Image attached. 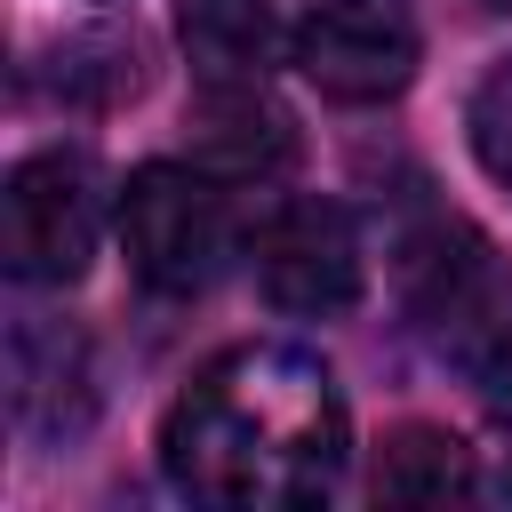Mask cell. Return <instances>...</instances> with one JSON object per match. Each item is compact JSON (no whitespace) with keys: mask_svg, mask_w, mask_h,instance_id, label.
<instances>
[{"mask_svg":"<svg viewBox=\"0 0 512 512\" xmlns=\"http://www.w3.org/2000/svg\"><path fill=\"white\" fill-rule=\"evenodd\" d=\"M352 456L344 392L328 360L296 344H232L216 352L160 424V472L192 504L280 512L320 504Z\"/></svg>","mask_w":512,"mask_h":512,"instance_id":"cell-1","label":"cell"},{"mask_svg":"<svg viewBox=\"0 0 512 512\" xmlns=\"http://www.w3.org/2000/svg\"><path fill=\"white\" fill-rule=\"evenodd\" d=\"M424 24L408 0H320L296 24V72L336 104H384L416 80Z\"/></svg>","mask_w":512,"mask_h":512,"instance_id":"cell-4","label":"cell"},{"mask_svg":"<svg viewBox=\"0 0 512 512\" xmlns=\"http://www.w3.org/2000/svg\"><path fill=\"white\" fill-rule=\"evenodd\" d=\"M48 88L56 104H120L144 88V48L136 32H72L48 48Z\"/></svg>","mask_w":512,"mask_h":512,"instance_id":"cell-11","label":"cell"},{"mask_svg":"<svg viewBox=\"0 0 512 512\" xmlns=\"http://www.w3.org/2000/svg\"><path fill=\"white\" fill-rule=\"evenodd\" d=\"M256 280L296 320H336L360 304V232L336 200H288L256 232Z\"/></svg>","mask_w":512,"mask_h":512,"instance_id":"cell-5","label":"cell"},{"mask_svg":"<svg viewBox=\"0 0 512 512\" xmlns=\"http://www.w3.org/2000/svg\"><path fill=\"white\" fill-rule=\"evenodd\" d=\"M8 408L40 440H64L96 416V368H88V336L72 320H48V312L8 320Z\"/></svg>","mask_w":512,"mask_h":512,"instance_id":"cell-6","label":"cell"},{"mask_svg":"<svg viewBox=\"0 0 512 512\" xmlns=\"http://www.w3.org/2000/svg\"><path fill=\"white\" fill-rule=\"evenodd\" d=\"M120 240L144 288L160 296H200L224 280L232 264V200L216 192V176L192 160H152L120 184Z\"/></svg>","mask_w":512,"mask_h":512,"instance_id":"cell-2","label":"cell"},{"mask_svg":"<svg viewBox=\"0 0 512 512\" xmlns=\"http://www.w3.org/2000/svg\"><path fill=\"white\" fill-rule=\"evenodd\" d=\"M440 320V344L448 360L472 376V392L488 408H512V280H496L488 264H472L456 288H440L424 304Z\"/></svg>","mask_w":512,"mask_h":512,"instance_id":"cell-8","label":"cell"},{"mask_svg":"<svg viewBox=\"0 0 512 512\" xmlns=\"http://www.w3.org/2000/svg\"><path fill=\"white\" fill-rule=\"evenodd\" d=\"M104 232V184L88 152H24L0 192V264L24 288H72Z\"/></svg>","mask_w":512,"mask_h":512,"instance_id":"cell-3","label":"cell"},{"mask_svg":"<svg viewBox=\"0 0 512 512\" xmlns=\"http://www.w3.org/2000/svg\"><path fill=\"white\" fill-rule=\"evenodd\" d=\"M176 40L200 80H264L280 24L264 0H176Z\"/></svg>","mask_w":512,"mask_h":512,"instance_id":"cell-9","label":"cell"},{"mask_svg":"<svg viewBox=\"0 0 512 512\" xmlns=\"http://www.w3.org/2000/svg\"><path fill=\"white\" fill-rule=\"evenodd\" d=\"M464 128H472V160L512 192V56H496L464 104Z\"/></svg>","mask_w":512,"mask_h":512,"instance_id":"cell-12","label":"cell"},{"mask_svg":"<svg viewBox=\"0 0 512 512\" xmlns=\"http://www.w3.org/2000/svg\"><path fill=\"white\" fill-rule=\"evenodd\" d=\"M376 496L384 504H448L472 496V448L440 424H400L376 456Z\"/></svg>","mask_w":512,"mask_h":512,"instance_id":"cell-10","label":"cell"},{"mask_svg":"<svg viewBox=\"0 0 512 512\" xmlns=\"http://www.w3.org/2000/svg\"><path fill=\"white\" fill-rule=\"evenodd\" d=\"M192 160L224 184H256L280 176L296 160V120L288 104L264 96V80H200L192 104Z\"/></svg>","mask_w":512,"mask_h":512,"instance_id":"cell-7","label":"cell"}]
</instances>
